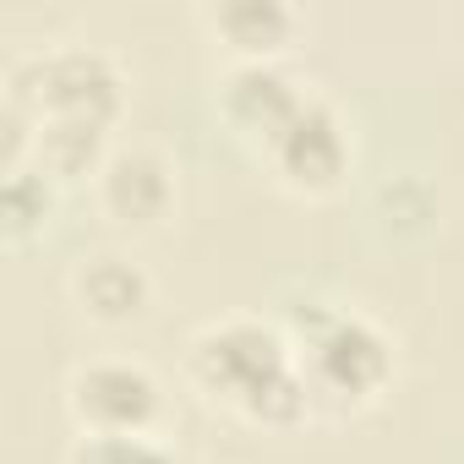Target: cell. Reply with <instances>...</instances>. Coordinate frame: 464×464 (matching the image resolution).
I'll return each instance as SVG.
<instances>
[{"label": "cell", "instance_id": "1", "mask_svg": "<svg viewBox=\"0 0 464 464\" xmlns=\"http://www.w3.org/2000/svg\"><path fill=\"white\" fill-rule=\"evenodd\" d=\"M186 372L208 404H224L252 426H295L312 404V388L295 366V344L285 328L263 317H224L197 328L186 344Z\"/></svg>", "mask_w": 464, "mask_h": 464}, {"label": "cell", "instance_id": "2", "mask_svg": "<svg viewBox=\"0 0 464 464\" xmlns=\"http://www.w3.org/2000/svg\"><path fill=\"white\" fill-rule=\"evenodd\" d=\"M290 344H295V366H301L312 399L372 404V399L393 382V344H388V334H382L372 317H361V312L312 306V312L295 317Z\"/></svg>", "mask_w": 464, "mask_h": 464}, {"label": "cell", "instance_id": "3", "mask_svg": "<svg viewBox=\"0 0 464 464\" xmlns=\"http://www.w3.org/2000/svg\"><path fill=\"white\" fill-rule=\"evenodd\" d=\"M6 104H17L34 126L44 121H77V126H115L121 115V72L104 50L61 44L44 55H28L6 77Z\"/></svg>", "mask_w": 464, "mask_h": 464}, {"label": "cell", "instance_id": "4", "mask_svg": "<svg viewBox=\"0 0 464 464\" xmlns=\"http://www.w3.org/2000/svg\"><path fill=\"white\" fill-rule=\"evenodd\" d=\"M66 410L82 437H153L164 393L159 377L137 361H88L66 382Z\"/></svg>", "mask_w": 464, "mask_h": 464}, {"label": "cell", "instance_id": "5", "mask_svg": "<svg viewBox=\"0 0 464 464\" xmlns=\"http://www.w3.org/2000/svg\"><path fill=\"white\" fill-rule=\"evenodd\" d=\"M263 159L279 175V186H290L301 197H328V191L344 186L355 148H350V131H344L339 110L328 99L306 93V104L285 121V131L263 148Z\"/></svg>", "mask_w": 464, "mask_h": 464}, {"label": "cell", "instance_id": "6", "mask_svg": "<svg viewBox=\"0 0 464 464\" xmlns=\"http://www.w3.org/2000/svg\"><path fill=\"white\" fill-rule=\"evenodd\" d=\"M301 104H306V88H295V77L279 61H236L218 82L224 121L257 148H268Z\"/></svg>", "mask_w": 464, "mask_h": 464}, {"label": "cell", "instance_id": "7", "mask_svg": "<svg viewBox=\"0 0 464 464\" xmlns=\"http://www.w3.org/2000/svg\"><path fill=\"white\" fill-rule=\"evenodd\" d=\"M93 191H99L104 218L126 229H148L175 208V169L153 148H115L104 169L93 175Z\"/></svg>", "mask_w": 464, "mask_h": 464}, {"label": "cell", "instance_id": "8", "mask_svg": "<svg viewBox=\"0 0 464 464\" xmlns=\"http://www.w3.org/2000/svg\"><path fill=\"white\" fill-rule=\"evenodd\" d=\"M72 295H77V306H82L93 323L121 328V323H137V317L148 312L153 285H148V274H142L131 257L99 252V257H88V263L72 274Z\"/></svg>", "mask_w": 464, "mask_h": 464}, {"label": "cell", "instance_id": "9", "mask_svg": "<svg viewBox=\"0 0 464 464\" xmlns=\"http://www.w3.org/2000/svg\"><path fill=\"white\" fill-rule=\"evenodd\" d=\"M202 23L241 61H274L295 39V12L279 6V0H224V6L202 12Z\"/></svg>", "mask_w": 464, "mask_h": 464}, {"label": "cell", "instance_id": "10", "mask_svg": "<svg viewBox=\"0 0 464 464\" xmlns=\"http://www.w3.org/2000/svg\"><path fill=\"white\" fill-rule=\"evenodd\" d=\"M50 213H55V180L39 164L6 169V180H0V229H6V241L23 246L50 224Z\"/></svg>", "mask_w": 464, "mask_h": 464}, {"label": "cell", "instance_id": "11", "mask_svg": "<svg viewBox=\"0 0 464 464\" xmlns=\"http://www.w3.org/2000/svg\"><path fill=\"white\" fill-rule=\"evenodd\" d=\"M66 464H180L153 437H77Z\"/></svg>", "mask_w": 464, "mask_h": 464}]
</instances>
